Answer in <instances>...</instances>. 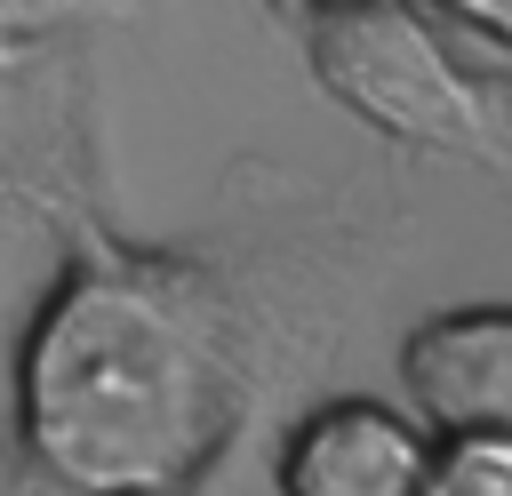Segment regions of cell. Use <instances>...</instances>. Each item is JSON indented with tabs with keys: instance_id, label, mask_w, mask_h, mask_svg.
Returning a JSON list of instances; mask_svg holds the SVG:
<instances>
[{
	"instance_id": "ba28073f",
	"label": "cell",
	"mask_w": 512,
	"mask_h": 496,
	"mask_svg": "<svg viewBox=\"0 0 512 496\" xmlns=\"http://www.w3.org/2000/svg\"><path fill=\"white\" fill-rule=\"evenodd\" d=\"M288 8H312L320 16V8H352V0H288Z\"/></svg>"
},
{
	"instance_id": "277c9868",
	"label": "cell",
	"mask_w": 512,
	"mask_h": 496,
	"mask_svg": "<svg viewBox=\"0 0 512 496\" xmlns=\"http://www.w3.org/2000/svg\"><path fill=\"white\" fill-rule=\"evenodd\" d=\"M400 392L424 432H512V304L432 312L400 344Z\"/></svg>"
},
{
	"instance_id": "8992f818",
	"label": "cell",
	"mask_w": 512,
	"mask_h": 496,
	"mask_svg": "<svg viewBox=\"0 0 512 496\" xmlns=\"http://www.w3.org/2000/svg\"><path fill=\"white\" fill-rule=\"evenodd\" d=\"M144 0H0V56L40 40V32H64V24H104V16H136Z\"/></svg>"
},
{
	"instance_id": "5b68a950",
	"label": "cell",
	"mask_w": 512,
	"mask_h": 496,
	"mask_svg": "<svg viewBox=\"0 0 512 496\" xmlns=\"http://www.w3.org/2000/svg\"><path fill=\"white\" fill-rule=\"evenodd\" d=\"M424 496H512V432H432Z\"/></svg>"
},
{
	"instance_id": "52a82bcc",
	"label": "cell",
	"mask_w": 512,
	"mask_h": 496,
	"mask_svg": "<svg viewBox=\"0 0 512 496\" xmlns=\"http://www.w3.org/2000/svg\"><path fill=\"white\" fill-rule=\"evenodd\" d=\"M456 24H472L480 40H496V48H512V0H440Z\"/></svg>"
},
{
	"instance_id": "6da1fadb",
	"label": "cell",
	"mask_w": 512,
	"mask_h": 496,
	"mask_svg": "<svg viewBox=\"0 0 512 496\" xmlns=\"http://www.w3.org/2000/svg\"><path fill=\"white\" fill-rule=\"evenodd\" d=\"M248 344L184 256L80 224L16 352V440L64 496H184L240 432Z\"/></svg>"
},
{
	"instance_id": "7a4b0ae2",
	"label": "cell",
	"mask_w": 512,
	"mask_h": 496,
	"mask_svg": "<svg viewBox=\"0 0 512 496\" xmlns=\"http://www.w3.org/2000/svg\"><path fill=\"white\" fill-rule=\"evenodd\" d=\"M312 72H320V88L352 120H368L376 136H392L408 152L512 168V112H504V96H488L440 48V32L408 0L320 8V24H312Z\"/></svg>"
},
{
	"instance_id": "3957f363",
	"label": "cell",
	"mask_w": 512,
	"mask_h": 496,
	"mask_svg": "<svg viewBox=\"0 0 512 496\" xmlns=\"http://www.w3.org/2000/svg\"><path fill=\"white\" fill-rule=\"evenodd\" d=\"M432 432L392 400H320L280 440V496H424Z\"/></svg>"
}]
</instances>
